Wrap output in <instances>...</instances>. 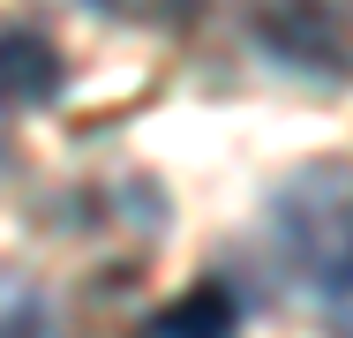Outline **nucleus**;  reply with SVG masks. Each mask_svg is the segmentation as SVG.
Masks as SVG:
<instances>
[{
	"instance_id": "obj_1",
	"label": "nucleus",
	"mask_w": 353,
	"mask_h": 338,
	"mask_svg": "<svg viewBox=\"0 0 353 338\" xmlns=\"http://www.w3.org/2000/svg\"><path fill=\"white\" fill-rule=\"evenodd\" d=\"M279 241L301 293L331 316V331L353 338V173L316 166L279 196Z\"/></svg>"
},
{
	"instance_id": "obj_2",
	"label": "nucleus",
	"mask_w": 353,
	"mask_h": 338,
	"mask_svg": "<svg viewBox=\"0 0 353 338\" xmlns=\"http://www.w3.org/2000/svg\"><path fill=\"white\" fill-rule=\"evenodd\" d=\"M61 90V53L38 30H0V113L8 106H46Z\"/></svg>"
},
{
	"instance_id": "obj_3",
	"label": "nucleus",
	"mask_w": 353,
	"mask_h": 338,
	"mask_svg": "<svg viewBox=\"0 0 353 338\" xmlns=\"http://www.w3.org/2000/svg\"><path fill=\"white\" fill-rule=\"evenodd\" d=\"M233 331H241L233 293H225V286H196V293L165 301V308L150 316V331H143V338H233Z\"/></svg>"
},
{
	"instance_id": "obj_4",
	"label": "nucleus",
	"mask_w": 353,
	"mask_h": 338,
	"mask_svg": "<svg viewBox=\"0 0 353 338\" xmlns=\"http://www.w3.org/2000/svg\"><path fill=\"white\" fill-rule=\"evenodd\" d=\"M98 8V0H90ZM105 8H128V15H150V23H188L203 0H105Z\"/></svg>"
}]
</instances>
